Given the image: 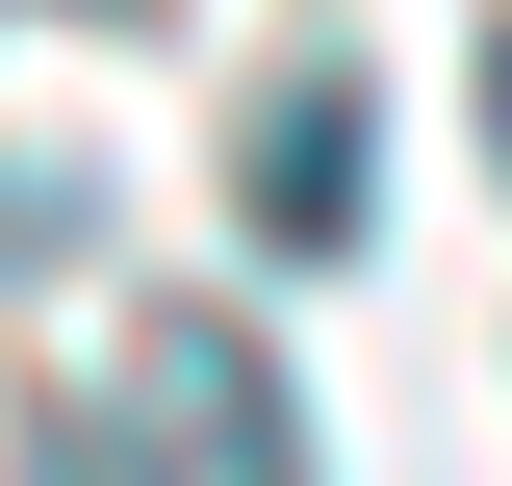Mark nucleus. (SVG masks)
<instances>
[{
  "label": "nucleus",
  "instance_id": "obj_1",
  "mask_svg": "<svg viewBox=\"0 0 512 486\" xmlns=\"http://www.w3.org/2000/svg\"><path fill=\"white\" fill-rule=\"evenodd\" d=\"M26 486H308V410H282V359H256L231 307H154V333L26 435Z\"/></svg>",
  "mask_w": 512,
  "mask_h": 486
},
{
  "label": "nucleus",
  "instance_id": "obj_2",
  "mask_svg": "<svg viewBox=\"0 0 512 486\" xmlns=\"http://www.w3.org/2000/svg\"><path fill=\"white\" fill-rule=\"evenodd\" d=\"M359 77H282L256 103V154H231V205H256V256H359Z\"/></svg>",
  "mask_w": 512,
  "mask_h": 486
},
{
  "label": "nucleus",
  "instance_id": "obj_3",
  "mask_svg": "<svg viewBox=\"0 0 512 486\" xmlns=\"http://www.w3.org/2000/svg\"><path fill=\"white\" fill-rule=\"evenodd\" d=\"M487 154H512V26H487Z\"/></svg>",
  "mask_w": 512,
  "mask_h": 486
}]
</instances>
